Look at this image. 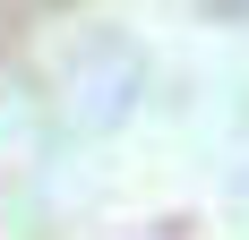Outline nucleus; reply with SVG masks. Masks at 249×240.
Masks as SVG:
<instances>
[]
</instances>
